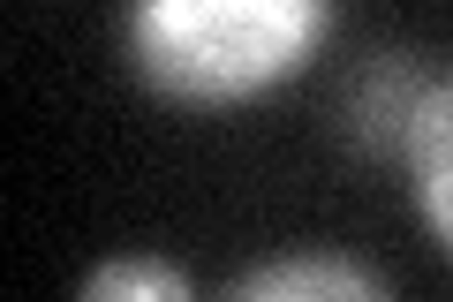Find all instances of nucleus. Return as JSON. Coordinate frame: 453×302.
I'll use <instances>...</instances> for the list:
<instances>
[{
    "label": "nucleus",
    "instance_id": "nucleus-1",
    "mask_svg": "<svg viewBox=\"0 0 453 302\" xmlns=\"http://www.w3.org/2000/svg\"><path fill=\"white\" fill-rule=\"evenodd\" d=\"M333 23V0H136L121 16V53L144 91L219 113L288 83Z\"/></svg>",
    "mask_w": 453,
    "mask_h": 302
},
{
    "label": "nucleus",
    "instance_id": "nucleus-3",
    "mask_svg": "<svg viewBox=\"0 0 453 302\" xmlns=\"http://www.w3.org/2000/svg\"><path fill=\"white\" fill-rule=\"evenodd\" d=\"M219 302H393L386 272L348 250H280L250 265Z\"/></svg>",
    "mask_w": 453,
    "mask_h": 302
},
{
    "label": "nucleus",
    "instance_id": "nucleus-4",
    "mask_svg": "<svg viewBox=\"0 0 453 302\" xmlns=\"http://www.w3.org/2000/svg\"><path fill=\"white\" fill-rule=\"evenodd\" d=\"M401 166H408V197H416V220L438 250L453 257V76L438 68L431 91L416 98L401 128Z\"/></svg>",
    "mask_w": 453,
    "mask_h": 302
},
{
    "label": "nucleus",
    "instance_id": "nucleus-5",
    "mask_svg": "<svg viewBox=\"0 0 453 302\" xmlns=\"http://www.w3.org/2000/svg\"><path fill=\"white\" fill-rule=\"evenodd\" d=\"M76 302H196V280L174 265V257L121 250V257H106V265L83 272Z\"/></svg>",
    "mask_w": 453,
    "mask_h": 302
},
{
    "label": "nucleus",
    "instance_id": "nucleus-2",
    "mask_svg": "<svg viewBox=\"0 0 453 302\" xmlns=\"http://www.w3.org/2000/svg\"><path fill=\"white\" fill-rule=\"evenodd\" d=\"M438 68L423 61V53L408 46H378L356 61V76L340 83V121H348V136L363 143V151H401V128L408 113H416V98L431 91Z\"/></svg>",
    "mask_w": 453,
    "mask_h": 302
}]
</instances>
